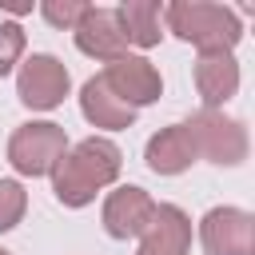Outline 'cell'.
I'll return each instance as SVG.
<instances>
[{
  "label": "cell",
  "mask_w": 255,
  "mask_h": 255,
  "mask_svg": "<svg viewBox=\"0 0 255 255\" xmlns=\"http://www.w3.org/2000/svg\"><path fill=\"white\" fill-rule=\"evenodd\" d=\"M191 143H195V155L211 159V163H223V167H235L247 159V128L223 112H211V108H199L191 120H183Z\"/></svg>",
  "instance_id": "3957f363"
},
{
  "label": "cell",
  "mask_w": 255,
  "mask_h": 255,
  "mask_svg": "<svg viewBox=\"0 0 255 255\" xmlns=\"http://www.w3.org/2000/svg\"><path fill=\"white\" fill-rule=\"evenodd\" d=\"M0 255H12V251H4V247H0Z\"/></svg>",
  "instance_id": "ac0fdd59"
},
{
  "label": "cell",
  "mask_w": 255,
  "mask_h": 255,
  "mask_svg": "<svg viewBox=\"0 0 255 255\" xmlns=\"http://www.w3.org/2000/svg\"><path fill=\"white\" fill-rule=\"evenodd\" d=\"M24 28L20 24H12V20H0V76H8L16 64H20V56H24Z\"/></svg>",
  "instance_id": "e0dca14e"
},
{
  "label": "cell",
  "mask_w": 255,
  "mask_h": 255,
  "mask_svg": "<svg viewBox=\"0 0 255 255\" xmlns=\"http://www.w3.org/2000/svg\"><path fill=\"white\" fill-rule=\"evenodd\" d=\"M80 112L92 128H108V131H120V128H131L135 124V108H128L108 84L104 76H92L84 88H80Z\"/></svg>",
  "instance_id": "4fadbf2b"
},
{
  "label": "cell",
  "mask_w": 255,
  "mask_h": 255,
  "mask_svg": "<svg viewBox=\"0 0 255 255\" xmlns=\"http://www.w3.org/2000/svg\"><path fill=\"white\" fill-rule=\"evenodd\" d=\"M199 243L207 255H255V215L243 207H211L199 219Z\"/></svg>",
  "instance_id": "8992f818"
},
{
  "label": "cell",
  "mask_w": 255,
  "mask_h": 255,
  "mask_svg": "<svg viewBox=\"0 0 255 255\" xmlns=\"http://www.w3.org/2000/svg\"><path fill=\"white\" fill-rule=\"evenodd\" d=\"M151 211H155V199L143 187H131L128 183V187H116L104 199L100 219H104V231L112 239H139L143 227H147V219H151Z\"/></svg>",
  "instance_id": "9c48e42d"
},
{
  "label": "cell",
  "mask_w": 255,
  "mask_h": 255,
  "mask_svg": "<svg viewBox=\"0 0 255 255\" xmlns=\"http://www.w3.org/2000/svg\"><path fill=\"white\" fill-rule=\"evenodd\" d=\"M120 167H124L120 147L104 135H88L76 147H68L52 167V191L64 207H88L100 187L120 179Z\"/></svg>",
  "instance_id": "6da1fadb"
},
{
  "label": "cell",
  "mask_w": 255,
  "mask_h": 255,
  "mask_svg": "<svg viewBox=\"0 0 255 255\" xmlns=\"http://www.w3.org/2000/svg\"><path fill=\"white\" fill-rule=\"evenodd\" d=\"M143 159H147V167H151L155 175H179V171H187L199 155H195V143H191L187 128H183V124H171V128H159V131L147 139Z\"/></svg>",
  "instance_id": "7c38bea8"
},
{
  "label": "cell",
  "mask_w": 255,
  "mask_h": 255,
  "mask_svg": "<svg viewBox=\"0 0 255 255\" xmlns=\"http://www.w3.org/2000/svg\"><path fill=\"white\" fill-rule=\"evenodd\" d=\"M104 84L128 104V108H147V104H155L159 100V92H163V80H159V72H155V64L147 60V56H120V60H112L104 72Z\"/></svg>",
  "instance_id": "52a82bcc"
},
{
  "label": "cell",
  "mask_w": 255,
  "mask_h": 255,
  "mask_svg": "<svg viewBox=\"0 0 255 255\" xmlns=\"http://www.w3.org/2000/svg\"><path fill=\"white\" fill-rule=\"evenodd\" d=\"M72 88V76L68 68L52 56V52H32L24 64H20V76H16V96L24 108L32 112H52L64 104Z\"/></svg>",
  "instance_id": "5b68a950"
},
{
  "label": "cell",
  "mask_w": 255,
  "mask_h": 255,
  "mask_svg": "<svg viewBox=\"0 0 255 255\" xmlns=\"http://www.w3.org/2000/svg\"><path fill=\"white\" fill-rule=\"evenodd\" d=\"M191 247V219L175 203H155L135 255H187Z\"/></svg>",
  "instance_id": "30bf717a"
},
{
  "label": "cell",
  "mask_w": 255,
  "mask_h": 255,
  "mask_svg": "<svg viewBox=\"0 0 255 255\" xmlns=\"http://www.w3.org/2000/svg\"><path fill=\"white\" fill-rule=\"evenodd\" d=\"M163 20H167V32H175L187 44H195L199 52H231L243 40L239 12L223 8V4L175 0V4H163Z\"/></svg>",
  "instance_id": "7a4b0ae2"
},
{
  "label": "cell",
  "mask_w": 255,
  "mask_h": 255,
  "mask_svg": "<svg viewBox=\"0 0 255 255\" xmlns=\"http://www.w3.org/2000/svg\"><path fill=\"white\" fill-rule=\"evenodd\" d=\"M28 211V191L16 179H0V231H12Z\"/></svg>",
  "instance_id": "9a60e30c"
},
{
  "label": "cell",
  "mask_w": 255,
  "mask_h": 255,
  "mask_svg": "<svg viewBox=\"0 0 255 255\" xmlns=\"http://www.w3.org/2000/svg\"><path fill=\"white\" fill-rule=\"evenodd\" d=\"M116 16H120V28H124V36H128V44H135V48H155L159 44V20H163V8H159V0H128V4H120L116 8Z\"/></svg>",
  "instance_id": "5bb4252c"
},
{
  "label": "cell",
  "mask_w": 255,
  "mask_h": 255,
  "mask_svg": "<svg viewBox=\"0 0 255 255\" xmlns=\"http://www.w3.org/2000/svg\"><path fill=\"white\" fill-rule=\"evenodd\" d=\"M72 36H76V48L84 56H92V60H108L112 64V60L128 56V36L120 28L116 8H88L84 20L72 28Z\"/></svg>",
  "instance_id": "ba28073f"
},
{
  "label": "cell",
  "mask_w": 255,
  "mask_h": 255,
  "mask_svg": "<svg viewBox=\"0 0 255 255\" xmlns=\"http://www.w3.org/2000/svg\"><path fill=\"white\" fill-rule=\"evenodd\" d=\"M68 151V135L60 124L52 120H36V124H20L8 139V163L20 175H52V167L60 163V155Z\"/></svg>",
  "instance_id": "277c9868"
},
{
  "label": "cell",
  "mask_w": 255,
  "mask_h": 255,
  "mask_svg": "<svg viewBox=\"0 0 255 255\" xmlns=\"http://www.w3.org/2000/svg\"><path fill=\"white\" fill-rule=\"evenodd\" d=\"M92 4H84V0H44L40 4V16L52 24V28H76L80 20H84V12H88Z\"/></svg>",
  "instance_id": "2e32d148"
},
{
  "label": "cell",
  "mask_w": 255,
  "mask_h": 255,
  "mask_svg": "<svg viewBox=\"0 0 255 255\" xmlns=\"http://www.w3.org/2000/svg\"><path fill=\"white\" fill-rule=\"evenodd\" d=\"M195 88L203 96V108L223 112V104L239 92V64L231 52H199L195 60Z\"/></svg>",
  "instance_id": "8fae6325"
}]
</instances>
